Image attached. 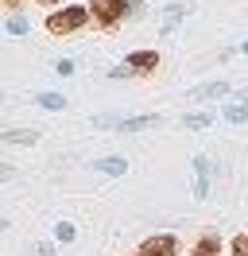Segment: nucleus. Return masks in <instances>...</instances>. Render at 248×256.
<instances>
[{
	"instance_id": "1",
	"label": "nucleus",
	"mask_w": 248,
	"mask_h": 256,
	"mask_svg": "<svg viewBox=\"0 0 248 256\" xmlns=\"http://www.w3.org/2000/svg\"><path fill=\"white\" fill-rule=\"evenodd\" d=\"M86 24H90V8L66 4V8H54V12L46 16V32L50 35H74V32H82Z\"/></svg>"
},
{
	"instance_id": "2",
	"label": "nucleus",
	"mask_w": 248,
	"mask_h": 256,
	"mask_svg": "<svg viewBox=\"0 0 248 256\" xmlns=\"http://www.w3.org/2000/svg\"><path fill=\"white\" fill-rule=\"evenodd\" d=\"M86 8H90L93 24H97L101 32H116L120 20L128 16V4H124V0H90Z\"/></svg>"
},
{
	"instance_id": "3",
	"label": "nucleus",
	"mask_w": 248,
	"mask_h": 256,
	"mask_svg": "<svg viewBox=\"0 0 248 256\" xmlns=\"http://www.w3.org/2000/svg\"><path fill=\"white\" fill-rule=\"evenodd\" d=\"M155 66H159V50H136V54H128L112 70V78H144V74H152Z\"/></svg>"
},
{
	"instance_id": "4",
	"label": "nucleus",
	"mask_w": 248,
	"mask_h": 256,
	"mask_svg": "<svg viewBox=\"0 0 248 256\" xmlns=\"http://www.w3.org/2000/svg\"><path fill=\"white\" fill-rule=\"evenodd\" d=\"M140 252L144 256H178V237L174 233H155L140 244Z\"/></svg>"
},
{
	"instance_id": "5",
	"label": "nucleus",
	"mask_w": 248,
	"mask_h": 256,
	"mask_svg": "<svg viewBox=\"0 0 248 256\" xmlns=\"http://www.w3.org/2000/svg\"><path fill=\"white\" fill-rule=\"evenodd\" d=\"M194 194H198V198H210V160H206V156L194 160Z\"/></svg>"
},
{
	"instance_id": "6",
	"label": "nucleus",
	"mask_w": 248,
	"mask_h": 256,
	"mask_svg": "<svg viewBox=\"0 0 248 256\" xmlns=\"http://www.w3.org/2000/svg\"><path fill=\"white\" fill-rule=\"evenodd\" d=\"M190 256H221V237H214V233H206V237L190 248Z\"/></svg>"
},
{
	"instance_id": "7",
	"label": "nucleus",
	"mask_w": 248,
	"mask_h": 256,
	"mask_svg": "<svg viewBox=\"0 0 248 256\" xmlns=\"http://www.w3.org/2000/svg\"><path fill=\"white\" fill-rule=\"evenodd\" d=\"M93 171H101V175H124L128 163H124V160H97V163H93Z\"/></svg>"
},
{
	"instance_id": "8",
	"label": "nucleus",
	"mask_w": 248,
	"mask_h": 256,
	"mask_svg": "<svg viewBox=\"0 0 248 256\" xmlns=\"http://www.w3.org/2000/svg\"><path fill=\"white\" fill-rule=\"evenodd\" d=\"M221 94H229V86H225V82H214V86H202V90H194L190 97H198V101H202V97H221Z\"/></svg>"
},
{
	"instance_id": "9",
	"label": "nucleus",
	"mask_w": 248,
	"mask_h": 256,
	"mask_svg": "<svg viewBox=\"0 0 248 256\" xmlns=\"http://www.w3.org/2000/svg\"><path fill=\"white\" fill-rule=\"evenodd\" d=\"M182 124H190V128H206V124H214V116H210V112H186Z\"/></svg>"
},
{
	"instance_id": "10",
	"label": "nucleus",
	"mask_w": 248,
	"mask_h": 256,
	"mask_svg": "<svg viewBox=\"0 0 248 256\" xmlns=\"http://www.w3.org/2000/svg\"><path fill=\"white\" fill-rule=\"evenodd\" d=\"M39 105L43 109H66V97L62 94H39Z\"/></svg>"
},
{
	"instance_id": "11",
	"label": "nucleus",
	"mask_w": 248,
	"mask_h": 256,
	"mask_svg": "<svg viewBox=\"0 0 248 256\" xmlns=\"http://www.w3.org/2000/svg\"><path fill=\"white\" fill-rule=\"evenodd\" d=\"M54 240L70 244V240H74V225H70V222H58V225H54Z\"/></svg>"
},
{
	"instance_id": "12",
	"label": "nucleus",
	"mask_w": 248,
	"mask_h": 256,
	"mask_svg": "<svg viewBox=\"0 0 248 256\" xmlns=\"http://www.w3.org/2000/svg\"><path fill=\"white\" fill-rule=\"evenodd\" d=\"M4 140H8V144H35L39 136H35V132H4Z\"/></svg>"
},
{
	"instance_id": "13",
	"label": "nucleus",
	"mask_w": 248,
	"mask_h": 256,
	"mask_svg": "<svg viewBox=\"0 0 248 256\" xmlns=\"http://www.w3.org/2000/svg\"><path fill=\"white\" fill-rule=\"evenodd\" d=\"M8 35H28V20H20V16H8Z\"/></svg>"
},
{
	"instance_id": "14",
	"label": "nucleus",
	"mask_w": 248,
	"mask_h": 256,
	"mask_svg": "<svg viewBox=\"0 0 248 256\" xmlns=\"http://www.w3.org/2000/svg\"><path fill=\"white\" fill-rule=\"evenodd\" d=\"M225 120H236V124L248 120V105H229V109H225Z\"/></svg>"
},
{
	"instance_id": "15",
	"label": "nucleus",
	"mask_w": 248,
	"mask_h": 256,
	"mask_svg": "<svg viewBox=\"0 0 248 256\" xmlns=\"http://www.w3.org/2000/svg\"><path fill=\"white\" fill-rule=\"evenodd\" d=\"M152 124H159V116H144V120H120L116 128H152Z\"/></svg>"
},
{
	"instance_id": "16",
	"label": "nucleus",
	"mask_w": 248,
	"mask_h": 256,
	"mask_svg": "<svg viewBox=\"0 0 248 256\" xmlns=\"http://www.w3.org/2000/svg\"><path fill=\"white\" fill-rule=\"evenodd\" d=\"M232 256H248V233L232 237Z\"/></svg>"
},
{
	"instance_id": "17",
	"label": "nucleus",
	"mask_w": 248,
	"mask_h": 256,
	"mask_svg": "<svg viewBox=\"0 0 248 256\" xmlns=\"http://www.w3.org/2000/svg\"><path fill=\"white\" fill-rule=\"evenodd\" d=\"M20 4H24V0H4V8H8V12H16Z\"/></svg>"
},
{
	"instance_id": "18",
	"label": "nucleus",
	"mask_w": 248,
	"mask_h": 256,
	"mask_svg": "<svg viewBox=\"0 0 248 256\" xmlns=\"http://www.w3.org/2000/svg\"><path fill=\"white\" fill-rule=\"evenodd\" d=\"M35 4H43V8H54V4H58V0H35Z\"/></svg>"
},
{
	"instance_id": "19",
	"label": "nucleus",
	"mask_w": 248,
	"mask_h": 256,
	"mask_svg": "<svg viewBox=\"0 0 248 256\" xmlns=\"http://www.w3.org/2000/svg\"><path fill=\"white\" fill-rule=\"evenodd\" d=\"M240 50H244V54H248V43H244V47H240Z\"/></svg>"
},
{
	"instance_id": "20",
	"label": "nucleus",
	"mask_w": 248,
	"mask_h": 256,
	"mask_svg": "<svg viewBox=\"0 0 248 256\" xmlns=\"http://www.w3.org/2000/svg\"><path fill=\"white\" fill-rule=\"evenodd\" d=\"M132 256H144V252H132Z\"/></svg>"
}]
</instances>
